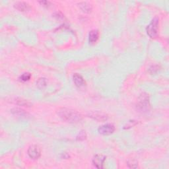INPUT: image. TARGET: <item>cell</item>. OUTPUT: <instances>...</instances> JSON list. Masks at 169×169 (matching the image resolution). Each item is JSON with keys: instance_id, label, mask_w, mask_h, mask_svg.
I'll list each match as a JSON object with an SVG mask.
<instances>
[{"instance_id": "1", "label": "cell", "mask_w": 169, "mask_h": 169, "mask_svg": "<svg viewBox=\"0 0 169 169\" xmlns=\"http://www.w3.org/2000/svg\"><path fill=\"white\" fill-rule=\"evenodd\" d=\"M57 114L64 121L69 123H77L82 120V116L76 110L61 108L57 110Z\"/></svg>"}, {"instance_id": "2", "label": "cell", "mask_w": 169, "mask_h": 169, "mask_svg": "<svg viewBox=\"0 0 169 169\" xmlns=\"http://www.w3.org/2000/svg\"><path fill=\"white\" fill-rule=\"evenodd\" d=\"M159 20L157 17L154 18L150 24L147 26V33L149 36L152 38H156L158 35V29H159Z\"/></svg>"}, {"instance_id": "3", "label": "cell", "mask_w": 169, "mask_h": 169, "mask_svg": "<svg viewBox=\"0 0 169 169\" xmlns=\"http://www.w3.org/2000/svg\"><path fill=\"white\" fill-rule=\"evenodd\" d=\"M137 108L140 109L142 112H145V111L149 110V96L146 93H142L140 95L138 103H137Z\"/></svg>"}, {"instance_id": "4", "label": "cell", "mask_w": 169, "mask_h": 169, "mask_svg": "<svg viewBox=\"0 0 169 169\" xmlns=\"http://www.w3.org/2000/svg\"><path fill=\"white\" fill-rule=\"evenodd\" d=\"M114 131H115V127L113 124H104V125L100 126L99 129H98V132H99V133L104 136L112 134Z\"/></svg>"}, {"instance_id": "5", "label": "cell", "mask_w": 169, "mask_h": 169, "mask_svg": "<svg viewBox=\"0 0 169 169\" xmlns=\"http://www.w3.org/2000/svg\"><path fill=\"white\" fill-rule=\"evenodd\" d=\"M29 156L33 159H37L41 157V149L37 145H31L28 149Z\"/></svg>"}, {"instance_id": "6", "label": "cell", "mask_w": 169, "mask_h": 169, "mask_svg": "<svg viewBox=\"0 0 169 169\" xmlns=\"http://www.w3.org/2000/svg\"><path fill=\"white\" fill-rule=\"evenodd\" d=\"M106 160V157L103 155L98 154L96 155L92 159V163L94 166L97 168H103L104 161Z\"/></svg>"}, {"instance_id": "7", "label": "cell", "mask_w": 169, "mask_h": 169, "mask_svg": "<svg viewBox=\"0 0 169 169\" xmlns=\"http://www.w3.org/2000/svg\"><path fill=\"white\" fill-rule=\"evenodd\" d=\"M91 118L96 120L97 121H105L108 120V116L100 112H93L89 114Z\"/></svg>"}, {"instance_id": "8", "label": "cell", "mask_w": 169, "mask_h": 169, "mask_svg": "<svg viewBox=\"0 0 169 169\" xmlns=\"http://www.w3.org/2000/svg\"><path fill=\"white\" fill-rule=\"evenodd\" d=\"M14 7L20 11H26L30 10V6L27 3L23 2H18L14 4Z\"/></svg>"}, {"instance_id": "9", "label": "cell", "mask_w": 169, "mask_h": 169, "mask_svg": "<svg viewBox=\"0 0 169 169\" xmlns=\"http://www.w3.org/2000/svg\"><path fill=\"white\" fill-rule=\"evenodd\" d=\"M73 81L75 84V85L79 87H81L84 86L85 84V81L83 79V77L81 76V75H79L78 73H75L74 74L73 77Z\"/></svg>"}, {"instance_id": "10", "label": "cell", "mask_w": 169, "mask_h": 169, "mask_svg": "<svg viewBox=\"0 0 169 169\" xmlns=\"http://www.w3.org/2000/svg\"><path fill=\"white\" fill-rule=\"evenodd\" d=\"M79 7L81 9V10L87 13H89L91 12L92 7L91 4L88 3L87 2H81L78 4Z\"/></svg>"}, {"instance_id": "11", "label": "cell", "mask_w": 169, "mask_h": 169, "mask_svg": "<svg viewBox=\"0 0 169 169\" xmlns=\"http://www.w3.org/2000/svg\"><path fill=\"white\" fill-rule=\"evenodd\" d=\"M99 37V33L97 30H92L88 34V41L90 43H95L97 41Z\"/></svg>"}, {"instance_id": "12", "label": "cell", "mask_w": 169, "mask_h": 169, "mask_svg": "<svg viewBox=\"0 0 169 169\" xmlns=\"http://www.w3.org/2000/svg\"><path fill=\"white\" fill-rule=\"evenodd\" d=\"M11 112L13 114H14L15 115L18 116H22V117H25L26 115H27V113H26L23 110L19 109V108H13Z\"/></svg>"}, {"instance_id": "13", "label": "cell", "mask_w": 169, "mask_h": 169, "mask_svg": "<svg viewBox=\"0 0 169 169\" xmlns=\"http://www.w3.org/2000/svg\"><path fill=\"white\" fill-rule=\"evenodd\" d=\"M46 84H47V81L45 78L39 79L37 83V86L39 88H43L44 87H45L46 86Z\"/></svg>"}, {"instance_id": "14", "label": "cell", "mask_w": 169, "mask_h": 169, "mask_svg": "<svg viewBox=\"0 0 169 169\" xmlns=\"http://www.w3.org/2000/svg\"><path fill=\"white\" fill-rule=\"evenodd\" d=\"M16 100V103L18 105L24 106H30V104L28 101H26V100H24L23 99H17Z\"/></svg>"}, {"instance_id": "15", "label": "cell", "mask_w": 169, "mask_h": 169, "mask_svg": "<svg viewBox=\"0 0 169 169\" xmlns=\"http://www.w3.org/2000/svg\"><path fill=\"white\" fill-rule=\"evenodd\" d=\"M31 75L29 73H25L22 74L20 77V79L22 81H27L30 79Z\"/></svg>"}, {"instance_id": "16", "label": "cell", "mask_w": 169, "mask_h": 169, "mask_svg": "<svg viewBox=\"0 0 169 169\" xmlns=\"http://www.w3.org/2000/svg\"><path fill=\"white\" fill-rule=\"evenodd\" d=\"M86 137H87V135H86L85 132L81 131V132H79L78 136H77V140L83 141L86 139Z\"/></svg>"}, {"instance_id": "17", "label": "cell", "mask_w": 169, "mask_h": 169, "mask_svg": "<svg viewBox=\"0 0 169 169\" xmlns=\"http://www.w3.org/2000/svg\"><path fill=\"white\" fill-rule=\"evenodd\" d=\"M128 165L130 168H137L138 165H137V162L134 161V160H129L128 161Z\"/></svg>"}, {"instance_id": "18", "label": "cell", "mask_w": 169, "mask_h": 169, "mask_svg": "<svg viewBox=\"0 0 169 169\" xmlns=\"http://www.w3.org/2000/svg\"><path fill=\"white\" fill-rule=\"evenodd\" d=\"M40 3H41V4H42V5L44 6H49V5H50V3L49 2H47V1H42V2H40Z\"/></svg>"}]
</instances>
